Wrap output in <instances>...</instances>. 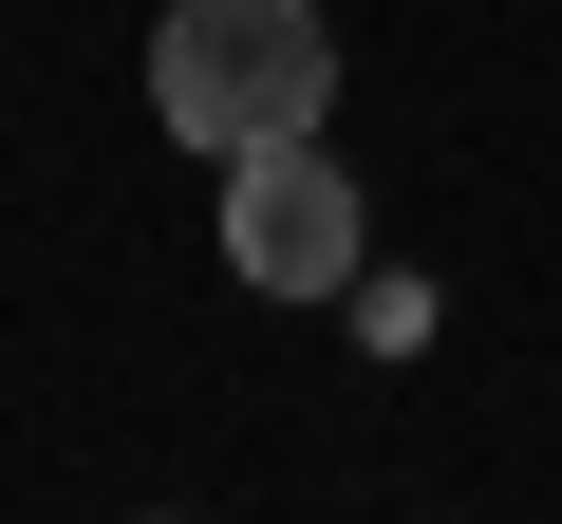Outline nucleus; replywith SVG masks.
Wrapping results in <instances>:
<instances>
[{
  "label": "nucleus",
  "instance_id": "obj_1",
  "mask_svg": "<svg viewBox=\"0 0 562 524\" xmlns=\"http://www.w3.org/2000/svg\"><path fill=\"white\" fill-rule=\"evenodd\" d=\"M338 94V38L319 0H169L150 20V113L188 150H262V132H319Z\"/></svg>",
  "mask_w": 562,
  "mask_h": 524
},
{
  "label": "nucleus",
  "instance_id": "obj_2",
  "mask_svg": "<svg viewBox=\"0 0 562 524\" xmlns=\"http://www.w3.org/2000/svg\"><path fill=\"white\" fill-rule=\"evenodd\" d=\"M225 262H244L262 300H338V282H357V187H338L319 132L225 150Z\"/></svg>",
  "mask_w": 562,
  "mask_h": 524
}]
</instances>
